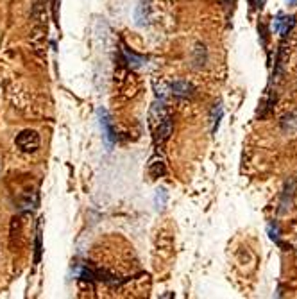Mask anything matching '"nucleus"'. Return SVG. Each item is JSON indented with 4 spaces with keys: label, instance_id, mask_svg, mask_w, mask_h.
Masks as SVG:
<instances>
[{
    "label": "nucleus",
    "instance_id": "obj_2",
    "mask_svg": "<svg viewBox=\"0 0 297 299\" xmlns=\"http://www.w3.org/2000/svg\"><path fill=\"white\" fill-rule=\"evenodd\" d=\"M16 147L22 152H36L40 149V134L34 129H24L16 136Z\"/></svg>",
    "mask_w": 297,
    "mask_h": 299
},
{
    "label": "nucleus",
    "instance_id": "obj_1",
    "mask_svg": "<svg viewBox=\"0 0 297 299\" xmlns=\"http://www.w3.org/2000/svg\"><path fill=\"white\" fill-rule=\"evenodd\" d=\"M148 126H150V131H152V138L154 142H156V146L163 147L166 142H168L170 134H172V129H174L172 116H170L168 110L165 108L163 100L152 104L150 113H148Z\"/></svg>",
    "mask_w": 297,
    "mask_h": 299
},
{
    "label": "nucleus",
    "instance_id": "obj_9",
    "mask_svg": "<svg viewBox=\"0 0 297 299\" xmlns=\"http://www.w3.org/2000/svg\"><path fill=\"white\" fill-rule=\"evenodd\" d=\"M166 190L165 188H158V192H156V197H154V202H156V208L158 210H162L163 206H165V202H166Z\"/></svg>",
    "mask_w": 297,
    "mask_h": 299
},
{
    "label": "nucleus",
    "instance_id": "obj_8",
    "mask_svg": "<svg viewBox=\"0 0 297 299\" xmlns=\"http://www.w3.org/2000/svg\"><path fill=\"white\" fill-rule=\"evenodd\" d=\"M124 54H126L128 64H129V66H132V68H138V66H142V64H144V58L134 56V54H132V52H129L128 48H124Z\"/></svg>",
    "mask_w": 297,
    "mask_h": 299
},
{
    "label": "nucleus",
    "instance_id": "obj_3",
    "mask_svg": "<svg viewBox=\"0 0 297 299\" xmlns=\"http://www.w3.org/2000/svg\"><path fill=\"white\" fill-rule=\"evenodd\" d=\"M147 172L150 176V180H160V178H163L166 174V165L162 156H152V158L148 160Z\"/></svg>",
    "mask_w": 297,
    "mask_h": 299
},
{
    "label": "nucleus",
    "instance_id": "obj_6",
    "mask_svg": "<svg viewBox=\"0 0 297 299\" xmlns=\"http://www.w3.org/2000/svg\"><path fill=\"white\" fill-rule=\"evenodd\" d=\"M294 20H296L294 16H283V14H280V16L274 20V30H278L280 34L286 36L290 32V29L294 27Z\"/></svg>",
    "mask_w": 297,
    "mask_h": 299
},
{
    "label": "nucleus",
    "instance_id": "obj_10",
    "mask_svg": "<svg viewBox=\"0 0 297 299\" xmlns=\"http://www.w3.org/2000/svg\"><path fill=\"white\" fill-rule=\"evenodd\" d=\"M36 264L40 262V254H42V230L38 226V233H36Z\"/></svg>",
    "mask_w": 297,
    "mask_h": 299
},
{
    "label": "nucleus",
    "instance_id": "obj_5",
    "mask_svg": "<svg viewBox=\"0 0 297 299\" xmlns=\"http://www.w3.org/2000/svg\"><path fill=\"white\" fill-rule=\"evenodd\" d=\"M170 92H172L176 97H192L194 86L188 81H174L170 84Z\"/></svg>",
    "mask_w": 297,
    "mask_h": 299
},
{
    "label": "nucleus",
    "instance_id": "obj_11",
    "mask_svg": "<svg viewBox=\"0 0 297 299\" xmlns=\"http://www.w3.org/2000/svg\"><path fill=\"white\" fill-rule=\"evenodd\" d=\"M288 2V6H297V0H286Z\"/></svg>",
    "mask_w": 297,
    "mask_h": 299
},
{
    "label": "nucleus",
    "instance_id": "obj_4",
    "mask_svg": "<svg viewBox=\"0 0 297 299\" xmlns=\"http://www.w3.org/2000/svg\"><path fill=\"white\" fill-rule=\"evenodd\" d=\"M98 122H100V128H102V132H104V138H106L108 144H113L115 142V131H113V126H111V120H110V115H108L106 110H98Z\"/></svg>",
    "mask_w": 297,
    "mask_h": 299
},
{
    "label": "nucleus",
    "instance_id": "obj_7",
    "mask_svg": "<svg viewBox=\"0 0 297 299\" xmlns=\"http://www.w3.org/2000/svg\"><path fill=\"white\" fill-rule=\"evenodd\" d=\"M281 128L288 132L296 131L297 129V112H292L286 116H283V120H281Z\"/></svg>",
    "mask_w": 297,
    "mask_h": 299
}]
</instances>
